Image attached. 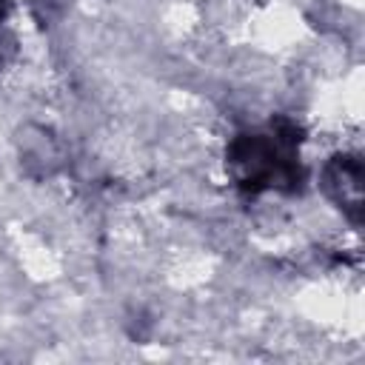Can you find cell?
Returning <instances> with one entry per match:
<instances>
[{
	"label": "cell",
	"instance_id": "obj_3",
	"mask_svg": "<svg viewBox=\"0 0 365 365\" xmlns=\"http://www.w3.org/2000/svg\"><path fill=\"white\" fill-rule=\"evenodd\" d=\"M9 11H11V0H0V23L9 17Z\"/></svg>",
	"mask_w": 365,
	"mask_h": 365
},
{
	"label": "cell",
	"instance_id": "obj_2",
	"mask_svg": "<svg viewBox=\"0 0 365 365\" xmlns=\"http://www.w3.org/2000/svg\"><path fill=\"white\" fill-rule=\"evenodd\" d=\"M362 182H365V168L356 154H336L322 168L325 194L354 225L362 222Z\"/></svg>",
	"mask_w": 365,
	"mask_h": 365
},
{
	"label": "cell",
	"instance_id": "obj_1",
	"mask_svg": "<svg viewBox=\"0 0 365 365\" xmlns=\"http://www.w3.org/2000/svg\"><path fill=\"white\" fill-rule=\"evenodd\" d=\"M302 125L291 117H274L268 131H242L225 148V165L237 188L248 197L262 191H299L305 168L299 163Z\"/></svg>",
	"mask_w": 365,
	"mask_h": 365
}]
</instances>
